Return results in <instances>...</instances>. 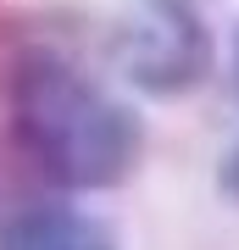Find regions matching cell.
<instances>
[{"label":"cell","instance_id":"1","mask_svg":"<svg viewBox=\"0 0 239 250\" xmlns=\"http://www.w3.org/2000/svg\"><path fill=\"white\" fill-rule=\"evenodd\" d=\"M11 123L34 161L67 189H111L133 172L145 150V128L133 106L100 89L67 56L28 50L11 67Z\"/></svg>","mask_w":239,"mask_h":250},{"label":"cell","instance_id":"2","mask_svg":"<svg viewBox=\"0 0 239 250\" xmlns=\"http://www.w3.org/2000/svg\"><path fill=\"white\" fill-rule=\"evenodd\" d=\"M117 62H123L128 83L145 95H184L195 89L212 67V34L206 17H184V11H139L123 39H117Z\"/></svg>","mask_w":239,"mask_h":250},{"label":"cell","instance_id":"3","mask_svg":"<svg viewBox=\"0 0 239 250\" xmlns=\"http://www.w3.org/2000/svg\"><path fill=\"white\" fill-rule=\"evenodd\" d=\"M0 250H117V233L78 206H34L0 228Z\"/></svg>","mask_w":239,"mask_h":250},{"label":"cell","instance_id":"4","mask_svg":"<svg viewBox=\"0 0 239 250\" xmlns=\"http://www.w3.org/2000/svg\"><path fill=\"white\" fill-rule=\"evenodd\" d=\"M161 11H184V17H206V6H217V0H151Z\"/></svg>","mask_w":239,"mask_h":250},{"label":"cell","instance_id":"5","mask_svg":"<svg viewBox=\"0 0 239 250\" xmlns=\"http://www.w3.org/2000/svg\"><path fill=\"white\" fill-rule=\"evenodd\" d=\"M228 184H234V195H239V156H234V167H228Z\"/></svg>","mask_w":239,"mask_h":250},{"label":"cell","instance_id":"6","mask_svg":"<svg viewBox=\"0 0 239 250\" xmlns=\"http://www.w3.org/2000/svg\"><path fill=\"white\" fill-rule=\"evenodd\" d=\"M234 83H239V39H234Z\"/></svg>","mask_w":239,"mask_h":250}]
</instances>
